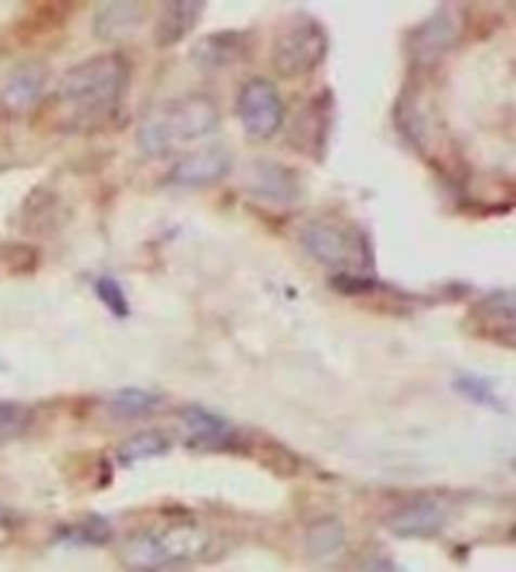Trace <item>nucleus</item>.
Returning <instances> with one entry per match:
<instances>
[{
  "label": "nucleus",
  "mask_w": 516,
  "mask_h": 572,
  "mask_svg": "<svg viewBox=\"0 0 516 572\" xmlns=\"http://www.w3.org/2000/svg\"><path fill=\"white\" fill-rule=\"evenodd\" d=\"M129 81L131 66L121 53H99L68 68L59 81L56 104L76 127H96L119 112Z\"/></svg>",
  "instance_id": "1"
},
{
  "label": "nucleus",
  "mask_w": 516,
  "mask_h": 572,
  "mask_svg": "<svg viewBox=\"0 0 516 572\" xmlns=\"http://www.w3.org/2000/svg\"><path fill=\"white\" fill-rule=\"evenodd\" d=\"M220 106L207 93H184L179 99L152 106L139 124V147L146 154H167L179 144H190L220 127Z\"/></svg>",
  "instance_id": "2"
},
{
  "label": "nucleus",
  "mask_w": 516,
  "mask_h": 572,
  "mask_svg": "<svg viewBox=\"0 0 516 572\" xmlns=\"http://www.w3.org/2000/svg\"><path fill=\"white\" fill-rule=\"evenodd\" d=\"M212 535L194 522H177L131 535L119 558L129 572H169L205 560Z\"/></svg>",
  "instance_id": "3"
},
{
  "label": "nucleus",
  "mask_w": 516,
  "mask_h": 572,
  "mask_svg": "<svg viewBox=\"0 0 516 572\" xmlns=\"http://www.w3.org/2000/svg\"><path fill=\"white\" fill-rule=\"evenodd\" d=\"M300 242L312 260L338 272L373 276V247L369 234L338 217L310 219L300 230Z\"/></svg>",
  "instance_id": "4"
},
{
  "label": "nucleus",
  "mask_w": 516,
  "mask_h": 572,
  "mask_svg": "<svg viewBox=\"0 0 516 572\" xmlns=\"http://www.w3.org/2000/svg\"><path fill=\"white\" fill-rule=\"evenodd\" d=\"M327 49L331 41L323 23L315 15L300 11L280 23L272 38L270 64L280 78H302L323 66Z\"/></svg>",
  "instance_id": "5"
},
{
  "label": "nucleus",
  "mask_w": 516,
  "mask_h": 572,
  "mask_svg": "<svg viewBox=\"0 0 516 572\" xmlns=\"http://www.w3.org/2000/svg\"><path fill=\"white\" fill-rule=\"evenodd\" d=\"M237 119L247 139L270 142L285 124V104L275 84L268 78H249L237 93Z\"/></svg>",
  "instance_id": "6"
},
{
  "label": "nucleus",
  "mask_w": 516,
  "mask_h": 572,
  "mask_svg": "<svg viewBox=\"0 0 516 572\" xmlns=\"http://www.w3.org/2000/svg\"><path fill=\"white\" fill-rule=\"evenodd\" d=\"M466 34V15L459 8L441 5L418 28L411 30L409 51L416 68L434 66Z\"/></svg>",
  "instance_id": "7"
},
{
  "label": "nucleus",
  "mask_w": 516,
  "mask_h": 572,
  "mask_svg": "<svg viewBox=\"0 0 516 572\" xmlns=\"http://www.w3.org/2000/svg\"><path fill=\"white\" fill-rule=\"evenodd\" d=\"M333 114H335V99L331 89H323L318 97H312L300 112L291 129V144L302 152L310 160H323L327 139L333 129Z\"/></svg>",
  "instance_id": "8"
},
{
  "label": "nucleus",
  "mask_w": 516,
  "mask_h": 572,
  "mask_svg": "<svg viewBox=\"0 0 516 572\" xmlns=\"http://www.w3.org/2000/svg\"><path fill=\"white\" fill-rule=\"evenodd\" d=\"M232 169V156L224 147L212 144L194 149V152L179 156L169 171V182L175 187H209L220 182Z\"/></svg>",
  "instance_id": "9"
},
{
  "label": "nucleus",
  "mask_w": 516,
  "mask_h": 572,
  "mask_svg": "<svg viewBox=\"0 0 516 572\" xmlns=\"http://www.w3.org/2000/svg\"><path fill=\"white\" fill-rule=\"evenodd\" d=\"M247 190L253 198L270 205H293L300 200L302 187L297 171L280 162H253L247 169Z\"/></svg>",
  "instance_id": "10"
},
{
  "label": "nucleus",
  "mask_w": 516,
  "mask_h": 572,
  "mask_svg": "<svg viewBox=\"0 0 516 572\" xmlns=\"http://www.w3.org/2000/svg\"><path fill=\"white\" fill-rule=\"evenodd\" d=\"M184 427V442L197 452H222L234 444V429L220 414L202 409V406H184L179 411Z\"/></svg>",
  "instance_id": "11"
},
{
  "label": "nucleus",
  "mask_w": 516,
  "mask_h": 572,
  "mask_svg": "<svg viewBox=\"0 0 516 572\" xmlns=\"http://www.w3.org/2000/svg\"><path fill=\"white\" fill-rule=\"evenodd\" d=\"M474 320V333L481 339L502 341L504 346H514V295L512 290H499V293L483 295L468 313Z\"/></svg>",
  "instance_id": "12"
},
{
  "label": "nucleus",
  "mask_w": 516,
  "mask_h": 572,
  "mask_svg": "<svg viewBox=\"0 0 516 572\" xmlns=\"http://www.w3.org/2000/svg\"><path fill=\"white\" fill-rule=\"evenodd\" d=\"M247 53V34L245 30H217L197 38L190 49L192 64L202 72L212 74L237 64Z\"/></svg>",
  "instance_id": "13"
},
{
  "label": "nucleus",
  "mask_w": 516,
  "mask_h": 572,
  "mask_svg": "<svg viewBox=\"0 0 516 572\" xmlns=\"http://www.w3.org/2000/svg\"><path fill=\"white\" fill-rule=\"evenodd\" d=\"M446 524V509L434 499H411L388 514L386 527L390 535L413 539L431 537Z\"/></svg>",
  "instance_id": "14"
},
{
  "label": "nucleus",
  "mask_w": 516,
  "mask_h": 572,
  "mask_svg": "<svg viewBox=\"0 0 516 572\" xmlns=\"http://www.w3.org/2000/svg\"><path fill=\"white\" fill-rule=\"evenodd\" d=\"M149 18V5L129 3V0H114L104 3L93 13V36L99 41H121V38L134 36Z\"/></svg>",
  "instance_id": "15"
},
{
  "label": "nucleus",
  "mask_w": 516,
  "mask_h": 572,
  "mask_svg": "<svg viewBox=\"0 0 516 572\" xmlns=\"http://www.w3.org/2000/svg\"><path fill=\"white\" fill-rule=\"evenodd\" d=\"M202 15H205V3H202V0L164 3L154 26V43L159 46V49H171V46L182 43L184 38L199 26Z\"/></svg>",
  "instance_id": "16"
},
{
  "label": "nucleus",
  "mask_w": 516,
  "mask_h": 572,
  "mask_svg": "<svg viewBox=\"0 0 516 572\" xmlns=\"http://www.w3.org/2000/svg\"><path fill=\"white\" fill-rule=\"evenodd\" d=\"M46 78H49V68L43 64H26L11 76V81L3 89V106L11 114L26 112L28 106H34V101L41 97Z\"/></svg>",
  "instance_id": "17"
},
{
  "label": "nucleus",
  "mask_w": 516,
  "mask_h": 572,
  "mask_svg": "<svg viewBox=\"0 0 516 572\" xmlns=\"http://www.w3.org/2000/svg\"><path fill=\"white\" fill-rule=\"evenodd\" d=\"M346 550V527L335 517H323L308 530V552L315 560H333Z\"/></svg>",
  "instance_id": "18"
},
{
  "label": "nucleus",
  "mask_w": 516,
  "mask_h": 572,
  "mask_svg": "<svg viewBox=\"0 0 516 572\" xmlns=\"http://www.w3.org/2000/svg\"><path fill=\"white\" fill-rule=\"evenodd\" d=\"M169 452V438L162 434V431H139L131 438H127L116 452L119 457V465L131 467L139 465V461L162 457V454Z\"/></svg>",
  "instance_id": "19"
},
{
  "label": "nucleus",
  "mask_w": 516,
  "mask_h": 572,
  "mask_svg": "<svg viewBox=\"0 0 516 572\" xmlns=\"http://www.w3.org/2000/svg\"><path fill=\"white\" fill-rule=\"evenodd\" d=\"M159 402H162V396L152 394V391L121 389L112 396V411L119 414L121 419H137L152 411L154 406H159Z\"/></svg>",
  "instance_id": "20"
},
{
  "label": "nucleus",
  "mask_w": 516,
  "mask_h": 572,
  "mask_svg": "<svg viewBox=\"0 0 516 572\" xmlns=\"http://www.w3.org/2000/svg\"><path fill=\"white\" fill-rule=\"evenodd\" d=\"M30 421H34V411L21 402H0V446L15 442L26 434Z\"/></svg>",
  "instance_id": "21"
},
{
  "label": "nucleus",
  "mask_w": 516,
  "mask_h": 572,
  "mask_svg": "<svg viewBox=\"0 0 516 572\" xmlns=\"http://www.w3.org/2000/svg\"><path fill=\"white\" fill-rule=\"evenodd\" d=\"M453 389H456L461 396H466L468 402H474L479 406H489V409L504 411L502 398H499L496 391L491 389V383L487 379H481V376L459 373L456 379H453Z\"/></svg>",
  "instance_id": "22"
},
{
  "label": "nucleus",
  "mask_w": 516,
  "mask_h": 572,
  "mask_svg": "<svg viewBox=\"0 0 516 572\" xmlns=\"http://www.w3.org/2000/svg\"><path fill=\"white\" fill-rule=\"evenodd\" d=\"M93 290H96V297L106 305V310L112 313L114 318L127 320L131 316L129 297L119 285V280H114L112 276H99L96 283H93Z\"/></svg>",
  "instance_id": "23"
},
{
  "label": "nucleus",
  "mask_w": 516,
  "mask_h": 572,
  "mask_svg": "<svg viewBox=\"0 0 516 572\" xmlns=\"http://www.w3.org/2000/svg\"><path fill=\"white\" fill-rule=\"evenodd\" d=\"M8 522V509L0 505V524H5Z\"/></svg>",
  "instance_id": "24"
}]
</instances>
